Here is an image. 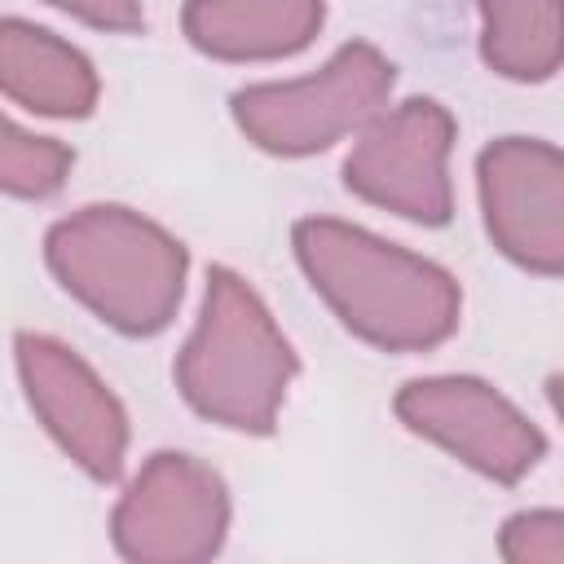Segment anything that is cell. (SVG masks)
Listing matches in <instances>:
<instances>
[{
	"instance_id": "7c38bea8",
	"label": "cell",
	"mask_w": 564,
	"mask_h": 564,
	"mask_svg": "<svg viewBox=\"0 0 564 564\" xmlns=\"http://www.w3.org/2000/svg\"><path fill=\"white\" fill-rule=\"evenodd\" d=\"M480 57L494 75L516 84H542L560 70L564 26L560 0H476Z\"/></svg>"
},
{
	"instance_id": "277c9868",
	"label": "cell",
	"mask_w": 564,
	"mask_h": 564,
	"mask_svg": "<svg viewBox=\"0 0 564 564\" xmlns=\"http://www.w3.org/2000/svg\"><path fill=\"white\" fill-rule=\"evenodd\" d=\"M397 84V66L366 40L339 44L313 75L247 84L229 97L238 132L278 159H308L357 137Z\"/></svg>"
},
{
	"instance_id": "4fadbf2b",
	"label": "cell",
	"mask_w": 564,
	"mask_h": 564,
	"mask_svg": "<svg viewBox=\"0 0 564 564\" xmlns=\"http://www.w3.org/2000/svg\"><path fill=\"white\" fill-rule=\"evenodd\" d=\"M70 167H75L70 145L53 141V137H35L0 115V194L53 198L66 185Z\"/></svg>"
},
{
	"instance_id": "9c48e42d",
	"label": "cell",
	"mask_w": 564,
	"mask_h": 564,
	"mask_svg": "<svg viewBox=\"0 0 564 564\" xmlns=\"http://www.w3.org/2000/svg\"><path fill=\"white\" fill-rule=\"evenodd\" d=\"M225 524H229L225 480L207 463L181 449L150 454L110 516L115 546L128 560L216 555Z\"/></svg>"
},
{
	"instance_id": "8992f818",
	"label": "cell",
	"mask_w": 564,
	"mask_h": 564,
	"mask_svg": "<svg viewBox=\"0 0 564 564\" xmlns=\"http://www.w3.org/2000/svg\"><path fill=\"white\" fill-rule=\"evenodd\" d=\"M392 410L414 436L441 445L463 467L498 485L524 480L546 454V436L494 383L471 375L410 379Z\"/></svg>"
},
{
	"instance_id": "8fae6325",
	"label": "cell",
	"mask_w": 564,
	"mask_h": 564,
	"mask_svg": "<svg viewBox=\"0 0 564 564\" xmlns=\"http://www.w3.org/2000/svg\"><path fill=\"white\" fill-rule=\"evenodd\" d=\"M0 93L48 119H88L101 84L93 62L62 35L26 18H0Z\"/></svg>"
},
{
	"instance_id": "52a82bcc",
	"label": "cell",
	"mask_w": 564,
	"mask_h": 564,
	"mask_svg": "<svg viewBox=\"0 0 564 564\" xmlns=\"http://www.w3.org/2000/svg\"><path fill=\"white\" fill-rule=\"evenodd\" d=\"M18 379L40 427L62 445V454L93 480H115L128 454V414L106 379L62 339L22 330L13 339Z\"/></svg>"
},
{
	"instance_id": "6da1fadb",
	"label": "cell",
	"mask_w": 564,
	"mask_h": 564,
	"mask_svg": "<svg viewBox=\"0 0 564 564\" xmlns=\"http://www.w3.org/2000/svg\"><path fill=\"white\" fill-rule=\"evenodd\" d=\"M291 247L308 286L370 348L427 352L458 330L463 291L449 269L335 216L295 220Z\"/></svg>"
},
{
	"instance_id": "3957f363",
	"label": "cell",
	"mask_w": 564,
	"mask_h": 564,
	"mask_svg": "<svg viewBox=\"0 0 564 564\" xmlns=\"http://www.w3.org/2000/svg\"><path fill=\"white\" fill-rule=\"evenodd\" d=\"M44 264L97 322L128 339H150L172 326L185 295V242L150 216L93 203L62 216L44 234Z\"/></svg>"
},
{
	"instance_id": "5b68a950",
	"label": "cell",
	"mask_w": 564,
	"mask_h": 564,
	"mask_svg": "<svg viewBox=\"0 0 564 564\" xmlns=\"http://www.w3.org/2000/svg\"><path fill=\"white\" fill-rule=\"evenodd\" d=\"M449 150L454 115L432 97H405L401 106H383L357 132L344 159V185L401 220L445 225L454 216Z\"/></svg>"
},
{
	"instance_id": "5bb4252c",
	"label": "cell",
	"mask_w": 564,
	"mask_h": 564,
	"mask_svg": "<svg viewBox=\"0 0 564 564\" xmlns=\"http://www.w3.org/2000/svg\"><path fill=\"white\" fill-rule=\"evenodd\" d=\"M507 560H564V516L560 511H520L502 533Z\"/></svg>"
},
{
	"instance_id": "ba28073f",
	"label": "cell",
	"mask_w": 564,
	"mask_h": 564,
	"mask_svg": "<svg viewBox=\"0 0 564 564\" xmlns=\"http://www.w3.org/2000/svg\"><path fill=\"white\" fill-rule=\"evenodd\" d=\"M480 216L494 247L542 278L564 269V159L542 137H498L476 159Z\"/></svg>"
},
{
	"instance_id": "9a60e30c",
	"label": "cell",
	"mask_w": 564,
	"mask_h": 564,
	"mask_svg": "<svg viewBox=\"0 0 564 564\" xmlns=\"http://www.w3.org/2000/svg\"><path fill=\"white\" fill-rule=\"evenodd\" d=\"M44 4H53V9H62V13H70V18H79V22L97 26V31L128 35V31L145 26L141 0H44Z\"/></svg>"
},
{
	"instance_id": "7a4b0ae2",
	"label": "cell",
	"mask_w": 564,
	"mask_h": 564,
	"mask_svg": "<svg viewBox=\"0 0 564 564\" xmlns=\"http://www.w3.org/2000/svg\"><path fill=\"white\" fill-rule=\"evenodd\" d=\"M295 370L300 357L256 286L212 264L198 322L172 366L185 405L229 432L264 436L278 427Z\"/></svg>"
},
{
	"instance_id": "30bf717a",
	"label": "cell",
	"mask_w": 564,
	"mask_h": 564,
	"mask_svg": "<svg viewBox=\"0 0 564 564\" xmlns=\"http://www.w3.org/2000/svg\"><path fill=\"white\" fill-rule=\"evenodd\" d=\"M326 0H185V40L216 62H278L313 44Z\"/></svg>"
}]
</instances>
